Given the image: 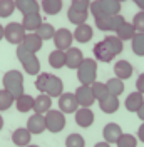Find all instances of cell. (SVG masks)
I'll return each mask as SVG.
<instances>
[{
    "instance_id": "4316f807",
    "label": "cell",
    "mask_w": 144,
    "mask_h": 147,
    "mask_svg": "<svg viewBox=\"0 0 144 147\" xmlns=\"http://www.w3.org/2000/svg\"><path fill=\"white\" fill-rule=\"evenodd\" d=\"M34 100H35V97H32L30 94H22L15 99V107L18 112L27 114L29 110H34Z\"/></svg>"
},
{
    "instance_id": "484cf974",
    "label": "cell",
    "mask_w": 144,
    "mask_h": 147,
    "mask_svg": "<svg viewBox=\"0 0 144 147\" xmlns=\"http://www.w3.org/2000/svg\"><path fill=\"white\" fill-rule=\"evenodd\" d=\"M132 72H134V69H132L129 60H117L114 64V74H116V77L122 79V80L129 79L132 75Z\"/></svg>"
},
{
    "instance_id": "b9f144b4",
    "label": "cell",
    "mask_w": 144,
    "mask_h": 147,
    "mask_svg": "<svg viewBox=\"0 0 144 147\" xmlns=\"http://www.w3.org/2000/svg\"><path fill=\"white\" fill-rule=\"evenodd\" d=\"M72 7L81 9V10H89L90 0H72Z\"/></svg>"
},
{
    "instance_id": "f6af8a7d",
    "label": "cell",
    "mask_w": 144,
    "mask_h": 147,
    "mask_svg": "<svg viewBox=\"0 0 144 147\" xmlns=\"http://www.w3.org/2000/svg\"><path fill=\"white\" fill-rule=\"evenodd\" d=\"M136 114H137V117H139V119H141V120L144 122V104L141 105V107H139V110H137Z\"/></svg>"
},
{
    "instance_id": "d590c367",
    "label": "cell",
    "mask_w": 144,
    "mask_h": 147,
    "mask_svg": "<svg viewBox=\"0 0 144 147\" xmlns=\"http://www.w3.org/2000/svg\"><path fill=\"white\" fill-rule=\"evenodd\" d=\"M35 34L42 40H50V38H54V34H55V28L50 25V24H47V22H42L40 24V27L35 30Z\"/></svg>"
},
{
    "instance_id": "ee69618b",
    "label": "cell",
    "mask_w": 144,
    "mask_h": 147,
    "mask_svg": "<svg viewBox=\"0 0 144 147\" xmlns=\"http://www.w3.org/2000/svg\"><path fill=\"white\" fill-rule=\"evenodd\" d=\"M137 139H139L141 142H144V122L139 125V129H137Z\"/></svg>"
},
{
    "instance_id": "d4e9b609",
    "label": "cell",
    "mask_w": 144,
    "mask_h": 147,
    "mask_svg": "<svg viewBox=\"0 0 144 147\" xmlns=\"http://www.w3.org/2000/svg\"><path fill=\"white\" fill-rule=\"evenodd\" d=\"M44 22V18L40 15V12L39 13H29V15H24L22 18V25L24 28L27 30V32H35L37 28L40 27V24Z\"/></svg>"
},
{
    "instance_id": "603a6c76",
    "label": "cell",
    "mask_w": 144,
    "mask_h": 147,
    "mask_svg": "<svg viewBox=\"0 0 144 147\" xmlns=\"http://www.w3.org/2000/svg\"><path fill=\"white\" fill-rule=\"evenodd\" d=\"M42 44H44V40L37 35V34H25V37H24V40H22L20 45H24L27 50L37 54V52L42 49Z\"/></svg>"
},
{
    "instance_id": "bcb514c9",
    "label": "cell",
    "mask_w": 144,
    "mask_h": 147,
    "mask_svg": "<svg viewBox=\"0 0 144 147\" xmlns=\"http://www.w3.org/2000/svg\"><path fill=\"white\" fill-rule=\"evenodd\" d=\"M132 2H134V3H136V5H137L141 10H144V0H132Z\"/></svg>"
},
{
    "instance_id": "681fc988",
    "label": "cell",
    "mask_w": 144,
    "mask_h": 147,
    "mask_svg": "<svg viewBox=\"0 0 144 147\" xmlns=\"http://www.w3.org/2000/svg\"><path fill=\"white\" fill-rule=\"evenodd\" d=\"M2 129H3V117L0 115V130H2Z\"/></svg>"
},
{
    "instance_id": "60d3db41",
    "label": "cell",
    "mask_w": 144,
    "mask_h": 147,
    "mask_svg": "<svg viewBox=\"0 0 144 147\" xmlns=\"http://www.w3.org/2000/svg\"><path fill=\"white\" fill-rule=\"evenodd\" d=\"M132 25L136 32H144V10H139L132 18Z\"/></svg>"
},
{
    "instance_id": "7402d4cb",
    "label": "cell",
    "mask_w": 144,
    "mask_h": 147,
    "mask_svg": "<svg viewBox=\"0 0 144 147\" xmlns=\"http://www.w3.org/2000/svg\"><path fill=\"white\" fill-rule=\"evenodd\" d=\"M67 18L69 22L74 24V25H81V24H86V20L89 18V10H81L75 9V7H69L67 10Z\"/></svg>"
},
{
    "instance_id": "8992f818",
    "label": "cell",
    "mask_w": 144,
    "mask_h": 147,
    "mask_svg": "<svg viewBox=\"0 0 144 147\" xmlns=\"http://www.w3.org/2000/svg\"><path fill=\"white\" fill-rule=\"evenodd\" d=\"M45 125H47V130H50L52 134H59L65 127V114L60 109L47 110L45 112Z\"/></svg>"
},
{
    "instance_id": "9a60e30c",
    "label": "cell",
    "mask_w": 144,
    "mask_h": 147,
    "mask_svg": "<svg viewBox=\"0 0 144 147\" xmlns=\"http://www.w3.org/2000/svg\"><path fill=\"white\" fill-rule=\"evenodd\" d=\"M27 129L32 132V134H42L44 130H47V125H45V115L44 114H32L27 120Z\"/></svg>"
},
{
    "instance_id": "74e56055",
    "label": "cell",
    "mask_w": 144,
    "mask_h": 147,
    "mask_svg": "<svg viewBox=\"0 0 144 147\" xmlns=\"http://www.w3.org/2000/svg\"><path fill=\"white\" fill-rule=\"evenodd\" d=\"M117 147H137V139L132 136V134H124L119 137V140L116 142Z\"/></svg>"
},
{
    "instance_id": "e0dca14e",
    "label": "cell",
    "mask_w": 144,
    "mask_h": 147,
    "mask_svg": "<svg viewBox=\"0 0 144 147\" xmlns=\"http://www.w3.org/2000/svg\"><path fill=\"white\" fill-rule=\"evenodd\" d=\"M64 92V82L60 77H57L54 74L49 75V80H47V87H45V94L50 95V97H59Z\"/></svg>"
},
{
    "instance_id": "8fae6325",
    "label": "cell",
    "mask_w": 144,
    "mask_h": 147,
    "mask_svg": "<svg viewBox=\"0 0 144 147\" xmlns=\"http://www.w3.org/2000/svg\"><path fill=\"white\" fill-rule=\"evenodd\" d=\"M74 94H75L77 102H79L81 107H90V105L96 102V97H94V94H92V90H90V85L81 84V87H77Z\"/></svg>"
},
{
    "instance_id": "836d02e7",
    "label": "cell",
    "mask_w": 144,
    "mask_h": 147,
    "mask_svg": "<svg viewBox=\"0 0 144 147\" xmlns=\"http://www.w3.org/2000/svg\"><path fill=\"white\" fill-rule=\"evenodd\" d=\"M12 104H15V97L7 89H0V112L9 110Z\"/></svg>"
},
{
    "instance_id": "8d00e7d4",
    "label": "cell",
    "mask_w": 144,
    "mask_h": 147,
    "mask_svg": "<svg viewBox=\"0 0 144 147\" xmlns=\"http://www.w3.org/2000/svg\"><path fill=\"white\" fill-rule=\"evenodd\" d=\"M90 90L94 94V97H96V100H101V99H104L106 95L109 94L107 90V85L104 82H99V80H96V82L90 84Z\"/></svg>"
},
{
    "instance_id": "1f68e13d",
    "label": "cell",
    "mask_w": 144,
    "mask_h": 147,
    "mask_svg": "<svg viewBox=\"0 0 144 147\" xmlns=\"http://www.w3.org/2000/svg\"><path fill=\"white\" fill-rule=\"evenodd\" d=\"M104 42H106L107 47L114 52V55H119L124 50V40H121L117 35H107L104 38Z\"/></svg>"
},
{
    "instance_id": "ffe728a7",
    "label": "cell",
    "mask_w": 144,
    "mask_h": 147,
    "mask_svg": "<svg viewBox=\"0 0 144 147\" xmlns=\"http://www.w3.org/2000/svg\"><path fill=\"white\" fill-rule=\"evenodd\" d=\"M50 105H52V97L47 95L45 92H40L34 100V112L35 114H45L47 110H50Z\"/></svg>"
},
{
    "instance_id": "277c9868",
    "label": "cell",
    "mask_w": 144,
    "mask_h": 147,
    "mask_svg": "<svg viewBox=\"0 0 144 147\" xmlns=\"http://www.w3.org/2000/svg\"><path fill=\"white\" fill-rule=\"evenodd\" d=\"M90 13L92 17H101V15H116L121 12V2L117 0H94L90 2Z\"/></svg>"
},
{
    "instance_id": "30bf717a",
    "label": "cell",
    "mask_w": 144,
    "mask_h": 147,
    "mask_svg": "<svg viewBox=\"0 0 144 147\" xmlns=\"http://www.w3.org/2000/svg\"><path fill=\"white\" fill-rule=\"evenodd\" d=\"M92 52H94V59H96V60H99V62H104V64L112 62V60H114V57H116L114 52L109 49L107 44H106L104 40L97 42V44L94 45V49H92Z\"/></svg>"
},
{
    "instance_id": "9c48e42d",
    "label": "cell",
    "mask_w": 144,
    "mask_h": 147,
    "mask_svg": "<svg viewBox=\"0 0 144 147\" xmlns=\"http://www.w3.org/2000/svg\"><path fill=\"white\" fill-rule=\"evenodd\" d=\"M59 109L62 110L64 114H74L79 109V102H77L75 94H72V92H65L64 94L62 92L59 95Z\"/></svg>"
},
{
    "instance_id": "7bdbcfd3",
    "label": "cell",
    "mask_w": 144,
    "mask_h": 147,
    "mask_svg": "<svg viewBox=\"0 0 144 147\" xmlns=\"http://www.w3.org/2000/svg\"><path fill=\"white\" fill-rule=\"evenodd\" d=\"M136 90H139L141 94H144V72L137 77V80H136Z\"/></svg>"
},
{
    "instance_id": "d6986e66",
    "label": "cell",
    "mask_w": 144,
    "mask_h": 147,
    "mask_svg": "<svg viewBox=\"0 0 144 147\" xmlns=\"http://www.w3.org/2000/svg\"><path fill=\"white\" fill-rule=\"evenodd\" d=\"M99 107L104 114H114L119 109V97L112 95V94H107L104 99L99 100Z\"/></svg>"
},
{
    "instance_id": "3957f363",
    "label": "cell",
    "mask_w": 144,
    "mask_h": 147,
    "mask_svg": "<svg viewBox=\"0 0 144 147\" xmlns=\"http://www.w3.org/2000/svg\"><path fill=\"white\" fill-rule=\"evenodd\" d=\"M2 84H3V89H7L15 99L24 94V74L20 70H9L3 75Z\"/></svg>"
},
{
    "instance_id": "c3c4849f",
    "label": "cell",
    "mask_w": 144,
    "mask_h": 147,
    "mask_svg": "<svg viewBox=\"0 0 144 147\" xmlns=\"http://www.w3.org/2000/svg\"><path fill=\"white\" fill-rule=\"evenodd\" d=\"M2 38H5V27L0 25V40H2Z\"/></svg>"
},
{
    "instance_id": "f1b7e54d",
    "label": "cell",
    "mask_w": 144,
    "mask_h": 147,
    "mask_svg": "<svg viewBox=\"0 0 144 147\" xmlns=\"http://www.w3.org/2000/svg\"><path fill=\"white\" fill-rule=\"evenodd\" d=\"M40 7H42V10L47 15H57L62 10L64 3H62V0H42Z\"/></svg>"
},
{
    "instance_id": "ab89813d",
    "label": "cell",
    "mask_w": 144,
    "mask_h": 147,
    "mask_svg": "<svg viewBox=\"0 0 144 147\" xmlns=\"http://www.w3.org/2000/svg\"><path fill=\"white\" fill-rule=\"evenodd\" d=\"M49 75H50V74H47V72H42V74H39V75H37V79H35V82H34V85H35V89H37L39 92H45L47 80H49Z\"/></svg>"
},
{
    "instance_id": "7c38bea8",
    "label": "cell",
    "mask_w": 144,
    "mask_h": 147,
    "mask_svg": "<svg viewBox=\"0 0 144 147\" xmlns=\"http://www.w3.org/2000/svg\"><path fill=\"white\" fill-rule=\"evenodd\" d=\"M121 136H122V129H121V125L116 124V122H109V124H106L104 129H102V137H104V140L109 142V144H116Z\"/></svg>"
},
{
    "instance_id": "f546056e",
    "label": "cell",
    "mask_w": 144,
    "mask_h": 147,
    "mask_svg": "<svg viewBox=\"0 0 144 147\" xmlns=\"http://www.w3.org/2000/svg\"><path fill=\"white\" fill-rule=\"evenodd\" d=\"M121 40H132V37L137 34L136 32V28H134V25H132V22H124L121 27L117 28L116 32H114Z\"/></svg>"
},
{
    "instance_id": "816d5d0a",
    "label": "cell",
    "mask_w": 144,
    "mask_h": 147,
    "mask_svg": "<svg viewBox=\"0 0 144 147\" xmlns=\"http://www.w3.org/2000/svg\"><path fill=\"white\" fill-rule=\"evenodd\" d=\"M117 2H121V3H122V2H126V0H117Z\"/></svg>"
},
{
    "instance_id": "6da1fadb",
    "label": "cell",
    "mask_w": 144,
    "mask_h": 147,
    "mask_svg": "<svg viewBox=\"0 0 144 147\" xmlns=\"http://www.w3.org/2000/svg\"><path fill=\"white\" fill-rule=\"evenodd\" d=\"M17 59L20 60L25 74H29V75H39L40 74V60L37 59V55L34 52L27 50L24 45L17 47Z\"/></svg>"
},
{
    "instance_id": "f35d334b",
    "label": "cell",
    "mask_w": 144,
    "mask_h": 147,
    "mask_svg": "<svg viewBox=\"0 0 144 147\" xmlns=\"http://www.w3.org/2000/svg\"><path fill=\"white\" fill-rule=\"evenodd\" d=\"M65 147H86V140L81 134H69V137L65 139Z\"/></svg>"
},
{
    "instance_id": "5bb4252c",
    "label": "cell",
    "mask_w": 144,
    "mask_h": 147,
    "mask_svg": "<svg viewBox=\"0 0 144 147\" xmlns=\"http://www.w3.org/2000/svg\"><path fill=\"white\" fill-rule=\"evenodd\" d=\"M74 117H75V124H77L79 127L87 129V127H90L92 122H94V112H92L89 107H81V109H77L74 112Z\"/></svg>"
},
{
    "instance_id": "f907efd6",
    "label": "cell",
    "mask_w": 144,
    "mask_h": 147,
    "mask_svg": "<svg viewBox=\"0 0 144 147\" xmlns=\"http://www.w3.org/2000/svg\"><path fill=\"white\" fill-rule=\"evenodd\" d=\"M27 147H39V146H32V144H29V146Z\"/></svg>"
},
{
    "instance_id": "4fadbf2b",
    "label": "cell",
    "mask_w": 144,
    "mask_h": 147,
    "mask_svg": "<svg viewBox=\"0 0 144 147\" xmlns=\"http://www.w3.org/2000/svg\"><path fill=\"white\" fill-rule=\"evenodd\" d=\"M84 59H86V57L82 54V50L77 49V47H71V49L65 50V65H67L69 69L77 70V67L82 64Z\"/></svg>"
},
{
    "instance_id": "52a82bcc",
    "label": "cell",
    "mask_w": 144,
    "mask_h": 147,
    "mask_svg": "<svg viewBox=\"0 0 144 147\" xmlns=\"http://www.w3.org/2000/svg\"><path fill=\"white\" fill-rule=\"evenodd\" d=\"M24 37H25V28L22 25V22H10L5 27V38L12 45H20Z\"/></svg>"
},
{
    "instance_id": "83f0119b",
    "label": "cell",
    "mask_w": 144,
    "mask_h": 147,
    "mask_svg": "<svg viewBox=\"0 0 144 147\" xmlns=\"http://www.w3.org/2000/svg\"><path fill=\"white\" fill-rule=\"evenodd\" d=\"M49 65L52 69H62L65 65V52L60 49H55L49 54Z\"/></svg>"
},
{
    "instance_id": "5b68a950",
    "label": "cell",
    "mask_w": 144,
    "mask_h": 147,
    "mask_svg": "<svg viewBox=\"0 0 144 147\" xmlns=\"http://www.w3.org/2000/svg\"><path fill=\"white\" fill-rule=\"evenodd\" d=\"M96 27L102 30V32H116L117 28L121 27L126 18L122 17L121 13H116V15H101V17H96Z\"/></svg>"
},
{
    "instance_id": "ba28073f",
    "label": "cell",
    "mask_w": 144,
    "mask_h": 147,
    "mask_svg": "<svg viewBox=\"0 0 144 147\" xmlns=\"http://www.w3.org/2000/svg\"><path fill=\"white\" fill-rule=\"evenodd\" d=\"M54 44H55V49H60V50H67V49H71L72 47V42H74V34H72L69 28H59V30H55L54 34Z\"/></svg>"
},
{
    "instance_id": "ac0fdd59",
    "label": "cell",
    "mask_w": 144,
    "mask_h": 147,
    "mask_svg": "<svg viewBox=\"0 0 144 147\" xmlns=\"http://www.w3.org/2000/svg\"><path fill=\"white\" fill-rule=\"evenodd\" d=\"M72 34H74V40H77L79 44H87L94 35V30L89 24H81V25H75V30Z\"/></svg>"
},
{
    "instance_id": "7dc6e473",
    "label": "cell",
    "mask_w": 144,
    "mask_h": 147,
    "mask_svg": "<svg viewBox=\"0 0 144 147\" xmlns=\"http://www.w3.org/2000/svg\"><path fill=\"white\" fill-rule=\"evenodd\" d=\"M94 147H111V144H109V142H106V140H104V142H97V144H96V146Z\"/></svg>"
},
{
    "instance_id": "2e32d148",
    "label": "cell",
    "mask_w": 144,
    "mask_h": 147,
    "mask_svg": "<svg viewBox=\"0 0 144 147\" xmlns=\"http://www.w3.org/2000/svg\"><path fill=\"white\" fill-rule=\"evenodd\" d=\"M32 140V132L27 127H18L12 132V142L17 147H27Z\"/></svg>"
},
{
    "instance_id": "cb8c5ba5",
    "label": "cell",
    "mask_w": 144,
    "mask_h": 147,
    "mask_svg": "<svg viewBox=\"0 0 144 147\" xmlns=\"http://www.w3.org/2000/svg\"><path fill=\"white\" fill-rule=\"evenodd\" d=\"M124 104H126V109L129 110V112H137L139 107L144 104V94H141L139 90L131 92L126 97V102H124Z\"/></svg>"
},
{
    "instance_id": "d6a6232c",
    "label": "cell",
    "mask_w": 144,
    "mask_h": 147,
    "mask_svg": "<svg viewBox=\"0 0 144 147\" xmlns=\"http://www.w3.org/2000/svg\"><path fill=\"white\" fill-rule=\"evenodd\" d=\"M131 47H132V52L137 57H144V32H137L132 40H131Z\"/></svg>"
},
{
    "instance_id": "4dcf8cb0",
    "label": "cell",
    "mask_w": 144,
    "mask_h": 147,
    "mask_svg": "<svg viewBox=\"0 0 144 147\" xmlns=\"http://www.w3.org/2000/svg\"><path fill=\"white\" fill-rule=\"evenodd\" d=\"M106 85H107L109 94H112V95H117V97H119V95L124 92V80L119 79V77H112V79H109L107 82H106Z\"/></svg>"
},
{
    "instance_id": "e575fe53",
    "label": "cell",
    "mask_w": 144,
    "mask_h": 147,
    "mask_svg": "<svg viewBox=\"0 0 144 147\" xmlns=\"http://www.w3.org/2000/svg\"><path fill=\"white\" fill-rule=\"evenodd\" d=\"M17 10L15 0H0V18L10 17Z\"/></svg>"
},
{
    "instance_id": "44dd1931",
    "label": "cell",
    "mask_w": 144,
    "mask_h": 147,
    "mask_svg": "<svg viewBox=\"0 0 144 147\" xmlns=\"http://www.w3.org/2000/svg\"><path fill=\"white\" fill-rule=\"evenodd\" d=\"M17 10L22 15H29V13H39L42 7H39L37 0H15Z\"/></svg>"
},
{
    "instance_id": "7a4b0ae2",
    "label": "cell",
    "mask_w": 144,
    "mask_h": 147,
    "mask_svg": "<svg viewBox=\"0 0 144 147\" xmlns=\"http://www.w3.org/2000/svg\"><path fill=\"white\" fill-rule=\"evenodd\" d=\"M77 79L84 85H90L97 80V60L96 59H84L82 64L77 67Z\"/></svg>"
}]
</instances>
